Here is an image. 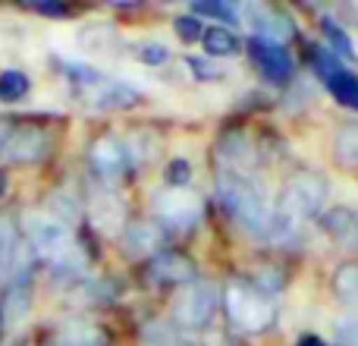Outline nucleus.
Masks as SVG:
<instances>
[{
	"label": "nucleus",
	"instance_id": "obj_1",
	"mask_svg": "<svg viewBox=\"0 0 358 346\" xmlns=\"http://www.w3.org/2000/svg\"><path fill=\"white\" fill-rule=\"evenodd\" d=\"M223 309L236 331L242 334H261L277 321V303L248 280H229L223 286Z\"/></svg>",
	"mask_w": 358,
	"mask_h": 346
},
{
	"label": "nucleus",
	"instance_id": "obj_2",
	"mask_svg": "<svg viewBox=\"0 0 358 346\" xmlns=\"http://www.w3.org/2000/svg\"><path fill=\"white\" fill-rule=\"evenodd\" d=\"M217 195H220L223 208L236 217L245 230L252 233H271V208L264 205L261 192L248 183L245 177H236V173H223L217 179Z\"/></svg>",
	"mask_w": 358,
	"mask_h": 346
},
{
	"label": "nucleus",
	"instance_id": "obj_3",
	"mask_svg": "<svg viewBox=\"0 0 358 346\" xmlns=\"http://www.w3.org/2000/svg\"><path fill=\"white\" fill-rule=\"evenodd\" d=\"M25 230H29V240L35 246V252L41 258H48L54 268H79V249H76L69 230L60 221L48 214H29L25 217Z\"/></svg>",
	"mask_w": 358,
	"mask_h": 346
},
{
	"label": "nucleus",
	"instance_id": "obj_4",
	"mask_svg": "<svg viewBox=\"0 0 358 346\" xmlns=\"http://www.w3.org/2000/svg\"><path fill=\"white\" fill-rule=\"evenodd\" d=\"M327 202V179L321 173H299L280 192V211L277 214L289 217L292 223L317 217Z\"/></svg>",
	"mask_w": 358,
	"mask_h": 346
},
{
	"label": "nucleus",
	"instance_id": "obj_5",
	"mask_svg": "<svg viewBox=\"0 0 358 346\" xmlns=\"http://www.w3.org/2000/svg\"><path fill=\"white\" fill-rule=\"evenodd\" d=\"M217 309V290L214 284H204V280H195L189 284V290L176 299L173 305V321L185 331H201L210 324Z\"/></svg>",
	"mask_w": 358,
	"mask_h": 346
},
{
	"label": "nucleus",
	"instance_id": "obj_6",
	"mask_svg": "<svg viewBox=\"0 0 358 346\" xmlns=\"http://www.w3.org/2000/svg\"><path fill=\"white\" fill-rule=\"evenodd\" d=\"M155 217L164 227L189 230L201 221V198L185 189H167L155 195Z\"/></svg>",
	"mask_w": 358,
	"mask_h": 346
},
{
	"label": "nucleus",
	"instance_id": "obj_7",
	"mask_svg": "<svg viewBox=\"0 0 358 346\" xmlns=\"http://www.w3.org/2000/svg\"><path fill=\"white\" fill-rule=\"evenodd\" d=\"M248 50H252V60H255V67L261 69L264 79L286 82L292 76V57H289V50H286L283 44L267 41V38L255 35L252 41H248Z\"/></svg>",
	"mask_w": 358,
	"mask_h": 346
},
{
	"label": "nucleus",
	"instance_id": "obj_8",
	"mask_svg": "<svg viewBox=\"0 0 358 346\" xmlns=\"http://www.w3.org/2000/svg\"><path fill=\"white\" fill-rule=\"evenodd\" d=\"M92 167L98 177H104V179H117V177H123L126 170L132 167V151H129V145L126 142H120L117 136H104V139H98V142L92 145Z\"/></svg>",
	"mask_w": 358,
	"mask_h": 346
},
{
	"label": "nucleus",
	"instance_id": "obj_9",
	"mask_svg": "<svg viewBox=\"0 0 358 346\" xmlns=\"http://www.w3.org/2000/svg\"><path fill=\"white\" fill-rule=\"evenodd\" d=\"M85 101L98 111H120V107H132L138 104V92L126 82H117V79H101L98 85L85 88Z\"/></svg>",
	"mask_w": 358,
	"mask_h": 346
},
{
	"label": "nucleus",
	"instance_id": "obj_10",
	"mask_svg": "<svg viewBox=\"0 0 358 346\" xmlns=\"http://www.w3.org/2000/svg\"><path fill=\"white\" fill-rule=\"evenodd\" d=\"M242 16H245L248 22L261 32V38H267V41H277L280 44V38H292V32H296V29H292V19L286 16V13L271 10V6H264V4L242 6Z\"/></svg>",
	"mask_w": 358,
	"mask_h": 346
},
{
	"label": "nucleus",
	"instance_id": "obj_11",
	"mask_svg": "<svg viewBox=\"0 0 358 346\" xmlns=\"http://www.w3.org/2000/svg\"><path fill=\"white\" fill-rule=\"evenodd\" d=\"M3 151L10 161L31 164V161H38V158H44V151H48V136H44V130H38V126H22V130L6 136Z\"/></svg>",
	"mask_w": 358,
	"mask_h": 346
},
{
	"label": "nucleus",
	"instance_id": "obj_12",
	"mask_svg": "<svg viewBox=\"0 0 358 346\" xmlns=\"http://www.w3.org/2000/svg\"><path fill=\"white\" fill-rule=\"evenodd\" d=\"M198 268L182 252H161L151 261V280L155 284H195Z\"/></svg>",
	"mask_w": 358,
	"mask_h": 346
},
{
	"label": "nucleus",
	"instance_id": "obj_13",
	"mask_svg": "<svg viewBox=\"0 0 358 346\" xmlns=\"http://www.w3.org/2000/svg\"><path fill=\"white\" fill-rule=\"evenodd\" d=\"M29 309H31V284H29V277H19V280H13V284L6 286L3 303H0L3 328L6 331L19 328V324L25 321V315H29Z\"/></svg>",
	"mask_w": 358,
	"mask_h": 346
},
{
	"label": "nucleus",
	"instance_id": "obj_14",
	"mask_svg": "<svg viewBox=\"0 0 358 346\" xmlns=\"http://www.w3.org/2000/svg\"><path fill=\"white\" fill-rule=\"evenodd\" d=\"M164 242V233L157 223H129V227L123 230V249L126 255H132V258H145V255H155L157 249H161Z\"/></svg>",
	"mask_w": 358,
	"mask_h": 346
},
{
	"label": "nucleus",
	"instance_id": "obj_15",
	"mask_svg": "<svg viewBox=\"0 0 358 346\" xmlns=\"http://www.w3.org/2000/svg\"><path fill=\"white\" fill-rule=\"evenodd\" d=\"M321 227L327 236H334V240H349V236L358 233V214L352 208H346V205H336L334 211H327V214L321 217Z\"/></svg>",
	"mask_w": 358,
	"mask_h": 346
},
{
	"label": "nucleus",
	"instance_id": "obj_16",
	"mask_svg": "<svg viewBox=\"0 0 358 346\" xmlns=\"http://www.w3.org/2000/svg\"><path fill=\"white\" fill-rule=\"evenodd\" d=\"M334 293L340 303L358 309V261H343L334 271Z\"/></svg>",
	"mask_w": 358,
	"mask_h": 346
},
{
	"label": "nucleus",
	"instance_id": "obj_17",
	"mask_svg": "<svg viewBox=\"0 0 358 346\" xmlns=\"http://www.w3.org/2000/svg\"><path fill=\"white\" fill-rule=\"evenodd\" d=\"M92 211H94V223H98L101 230L123 227V202H120L117 195H110V192H101V195H94Z\"/></svg>",
	"mask_w": 358,
	"mask_h": 346
},
{
	"label": "nucleus",
	"instance_id": "obj_18",
	"mask_svg": "<svg viewBox=\"0 0 358 346\" xmlns=\"http://www.w3.org/2000/svg\"><path fill=\"white\" fill-rule=\"evenodd\" d=\"M201 41H204L208 57H233V54H239V48H242L239 38H236L229 29H223V25H210V29H204Z\"/></svg>",
	"mask_w": 358,
	"mask_h": 346
},
{
	"label": "nucleus",
	"instance_id": "obj_19",
	"mask_svg": "<svg viewBox=\"0 0 358 346\" xmlns=\"http://www.w3.org/2000/svg\"><path fill=\"white\" fill-rule=\"evenodd\" d=\"M324 82H327L330 95H334L340 104L358 111V76H352L349 69H336V73H330Z\"/></svg>",
	"mask_w": 358,
	"mask_h": 346
},
{
	"label": "nucleus",
	"instance_id": "obj_20",
	"mask_svg": "<svg viewBox=\"0 0 358 346\" xmlns=\"http://www.w3.org/2000/svg\"><path fill=\"white\" fill-rule=\"evenodd\" d=\"M334 158L343 167H358V123H346L334 139Z\"/></svg>",
	"mask_w": 358,
	"mask_h": 346
},
{
	"label": "nucleus",
	"instance_id": "obj_21",
	"mask_svg": "<svg viewBox=\"0 0 358 346\" xmlns=\"http://www.w3.org/2000/svg\"><path fill=\"white\" fill-rule=\"evenodd\" d=\"M217 151H220L223 161L236 164V167L252 161V145H248V139L242 136V132H229V136H223L220 145H217Z\"/></svg>",
	"mask_w": 358,
	"mask_h": 346
},
{
	"label": "nucleus",
	"instance_id": "obj_22",
	"mask_svg": "<svg viewBox=\"0 0 358 346\" xmlns=\"http://www.w3.org/2000/svg\"><path fill=\"white\" fill-rule=\"evenodd\" d=\"M321 29H324V38H327V44H330V54L346 57V60H355V44H352V38L346 35L343 25H336L334 19H324Z\"/></svg>",
	"mask_w": 358,
	"mask_h": 346
},
{
	"label": "nucleus",
	"instance_id": "obj_23",
	"mask_svg": "<svg viewBox=\"0 0 358 346\" xmlns=\"http://www.w3.org/2000/svg\"><path fill=\"white\" fill-rule=\"evenodd\" d=\"M16 240H19V230L16 221L10 214H0V271H6L16 255Z\"/></svg>",
	"mask_w": 358,
	"mask_h": 346
},
{
	"label": "nucleus",
	"instance_id": "obj_24",
	"mask_svg": "<svg viewBox=\"0 0 358 346\" xmlns=\"http://www.w3.org/2000/svg\"><path fill=\"white\" fill-rule=\"evenodd\" d=\"M25 92H29V76H25L22 69H6V73H0V101L13 104V101H19Z\"/></svg>",
	"mask_w": 358,
	"mask_h": 346
},
{
	"label": "nucleus",
	"instance_id": "obj_25",
	"mask_svg": "<svg viewBox=\"0 0 358 346\" xmlns=\"http://www.w3.org/2000/svg\"><path fill=\"white\" fill-rule=\"evenodd\" d=\"M145 346H176V331L167 321H148L142 331Z\"/></svg>",
	"mask_w": 358,
	"mask_h": 346
},
{
	"label": "nucleus",
	"instance_id": "obj_26",
	"mask_svg": "<svg viewBox=\"0 0 358 346\" xmlns=\"http://www.w3.org/2000/svg\"><path fill=\"white\" fill-rule=\"evenodd\" d=\"M192 10L198 13V16H210V19H223V22H233L239 13L233 10V6L220 4V0H198V4H192Z\"/></svg>",
	"mask_w": 358,
	"mask_h": 346
},
{
	"label": "nucleus",
	"instance_id": "obj_27",
	"mask_svg": "<svg viewBox=\"0 0 358 346\" xmlns=\"http://www.w3.org/2000/svg\"><path fill=\"white\" fill-rule=\"evenodd\" d=\"M136 57L142 63H148V67H161V63L170 60V50L164 48V44H157V41H148V44H142V48L136 50Z\"/></svg>",
	"mask_w": 358,
	"mask_h": 346
},
{
	"label": "nucleus",
	"instance_id": "obj_28",
	"mask_svg": "<svg viewBox=\"0 0 358 346\" xmlns=\"http://www.w3.org/2000/svg\"><path fill=\"white\" fill-rule=\"evenodd\" d=\"M167 179H170V186H173V189H185V186H189V179H192V164L182 161V158H176V161L167 167Z\"/></svg>",
	"mask_w": 358,
	"mask_h": 346
},
{
	"label": "nucleus",
	"instance_id": "obj_29",
	"mask_svg": "<svg viewBox=\"0 0 358 346\" xmlns=\"http://www.w3.org/2000/svg\"><path fill=\"white\" fill-rule=\"evenodd\" d=\"M173 29H176V35L182 38V41H198V38L204 35L201 22H198L195 16H179L176 22H173Z\"/></svg>",
	"mask_w": 358,
	"mask_h": 346
},
{
	"label": "nucleus",
	"instance_id": "obj_30",
	"mask_svg": "<svg viewBox=\"0 0 358 346\" xmlns=\"http://www.w3.org/2000/svg\"><path fill=\"white\" fill-rule=\"evenodd\" d=\"M336 340L340 346H358V318H340L336 321Z\"/></svg>",
	"mask_w": 358,
	"mask_h": 346
},
{
	"label": "nucleus",
	"instance_id": "obj_31",
	"mask_svg": "<svg viewBox=\"0 0 358 346\" xmlns=\"http://www.w3.org/2000/svg\"><path fill=\"white\" fill-rule=\"evenodd\" d=\"M258 280H261V293H267V296H271V293H277L280 286H283V271H280V268L264 265L258 271Z\"/></svg>",
	"mask_w": 358,
	"mask_h": 346
},
{
	"label": "nucleus",
	"instance_id": "obj_32",
	"mask_svg": "<svg viewBox=\"0 0 358 346\" xmlns=\"http://www.w3.org/2000/svg\"><path fill=\"white\" fill-rule=\"evenodd\" d=\"M189 69L195 73V79H201V82H210V79H220V69L214 67L210 60H201V57H189Z\"/></svg>",
	"mask_w": 358,
	"mask_h": 346
},
{
	"label": "nucleus",
	"instance_id": "obj_33",
	"mask_svg": "<svg viewBox=\"0 0 358 346\" xmlns=\"http://www.w3.org/2000/svg\"><path fill=\"white\" fill-rule=\"evenodd\" d=\"M35 10H38V13H48V16H63V13H66V6H50V4H38Z\"/></svg>",
	"mask_w": 358,
	"mask_h": 346
},
{
	"label": "nucleus",
	"instance_id": "obj_34",
	"mask_svg": "<svg viewBox=\"0 0 358 346\" xmlns=\"http://www.w3.org/2000/svg\"><path fill=\"white\" fill-rule=\"evenodd\" d=\"M299 346H324V340H321V337H302Z\"/></svg>",
	"mask_w": 358,
	"mask_h": 346
},
{
	"label": "nucleus",
	"instance_id": "obj_35",
	"mask_svg": "<svg viewBox=\"0 0 358 346\" xmlns=\"http://www.w3.org/2000/svg\"><path fill=\"white\" fill-rule=\"evenodd\" d=\"M6 136H10V130H6V126L0 123V148H3V145H6Z\"/></svg>",
	"mask_w": 358,
	"mask_h": 346
}]
</instances>
